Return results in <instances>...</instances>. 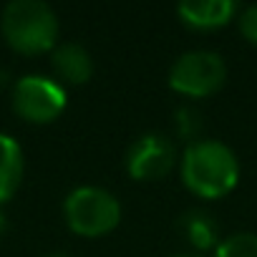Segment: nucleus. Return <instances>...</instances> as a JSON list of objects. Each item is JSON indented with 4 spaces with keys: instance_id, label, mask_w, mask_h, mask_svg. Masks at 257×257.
<instances>
[{
    "instance_id": "f257e3e1",
    "label": "nucleus",
    "mask_w": 257,
    "mask_h": 257,
    "mask_svg": "<svg viewBox=\"0 0 257 257\" xmlns=\"http://www.w3.org/2000/svg\"><path fill=\"white\" fill-rule=\"evenodd\" d=\"M184 184L207 199L227 194L239 179V162L234 152L217 139L192 142L182 157Z\"/></svg>"
},
{
    "instance_id": "f03ea898",
    "label": "nucleus",
    "mask_w": 257,
    "mask_h": 257,
    "mask_svg": "<svg viewBox=\"0 0 257 257\" xmlns=\"http://www.w3.org/2000/svg\"><path fill=\"white\" fill-rule=\"evenodd\" d=\"M3 36L18 53L33 56L56 46L58 18L43 0H13L3 11Z\"/></svg>"
},
{
    "instance_id": "7ed1b4c3",
    "label": "nucleus",
    "mask_w": 257,
    "mask_h": 257,
    "mask_svg": "<svg viewBox=\"0 0 257 257\" xmlns=\"http://www.w3.org/2000/svg\"><path fill=\"white\" fill-rule=\"evenodd\" d=\"M63 214H66V222L73 232L86 234V237H96V234L111 232L118 224L121 204L108 189L86 184V187L73 189L66 197Z\"/></svg>"
},
{
    "instance_id": "20e7f679",
    "label": "nucleus",
    "mask_w": 257,
    "mask_h": 257,
    "mask_svg": "<svg viewBox=\"0 0 257 257\" xmlns=\"http://www.w3.org/2000/svg\"><path fill=\"white\" fill-rule=\"evenodd\" d=\"M227 78V66L214 51H187L169 68V86L184 96H209Z\"/></svg>"
},
{
    "instance_id": "39448f33",
    "label": "nucleus",
    "mask_w": 257,
    "mask_h": 257,
    "mask_svg": "<svg viewBox=\"0 0 257 257\" xmlns=\"http://www.w3.org/2000/svg\"><path fill=\"white\" fill-rule=\"evenodd\" d=\"M13 108L26 121L46 123L53 121L66 108V91L53 78L23 76L13 86Z\"/></svg>"
},
{
    "instance_id": "423d86ee",
    "label": "nucleus",
    "mask_w": 257,
    "mask_h": 257,
    "mask_svg": "<svg viewBox=\"0 0 257 257\" xmlns=\"http://www.w3.org/2000/svg\"><path fill=\"white\" fill-rule=\"evenodd\" d=\"M174 167V144L159 132L142 134L126 152V169L134 179H159Z\"/></svg>"
},
{
    "instance_id": "0eeeda50",
    "label": "nucleus",
    "mask_w": 257,
    "mask_h": 257,
    "mask_svg": "<svg viewBox=\"0 0 257 257\" xmlns=\"http://www.w3.org/2000/svg\"><path fill=\"white\" fill-rule=\"evenodd\" d=\"M51 63H53V71L68 83H86L93 73L91 53L86 51V46L76 41L58 43L51 53Z\"/></svg>"
},
{
    "instance_id": "6e6552de",
    "label": "nucleus",
    "mask_w": 257,
    "mask_h": 257,
    "mask_svg": "<svg viewBox=\"0 0 257 257\" xmlns=\"http://www.w3.org/2000/svg\"><path fill=\"white\" fill-rule=\"evenodd\" d=\"M237 11L234 0H184L177 6L179 18L192 28H217L224 26Z\"/></svg>"
},
{
    "instance_id": "1a4fd4ad",
    "label": "nucleus",
    "mask_w": 257,
    "mask_h": 257,
    "mask_svg": "<svg viewBox=\"0 0 257 257\" xmlns=\"http://www.w3.org/2000/svg\"><path fill=\"white\" fill-rule=\"evenodd\" d=\"M23 179V152L18 142L0 134V202H8Z\"/></svg>"
},
{
    "instance_id": "9d476101",
    "label": "nucleus",
    "mask_w": 257,
    "mask_h": 257,
    "mask_svg": "<svg viewBox=\"0 0 257 257\" xmlns=\"http://www.w3.org/2000/svg\"><path fill=\"white\" fill-rule=\"evenodd\" d=\"M177 227L179 232L187 237L189 244L199 247V249H207L217 242L219 237V229H217V222L204 212V209H187L179 219H177Z\"/></svg>"
},
{
    "instance_id": "9b49d317",
    "label": "nucleus",
    "mask_w": 257,
    "mask_h": 257,
    "mask_svg": "<svg viewBox=\"0 0 257 257\" xmlns=\"http://www.w3.org/2000/svg\"><path fill=\"white\" fill-rule=\"evenodd\" d=\"M214 257H257V234L237 232L222 239L214 249Z\"/></svg>"
},
{
    "instance_id": "f8f14e48",
    "label": "nucleus",
    "mask_w": 257,
    "mask_h": 257,
    "mask_svg": "<svg viewBox=\"0 0 257 257\" xmlns=\"http://www.w3.org/2000/svg\"><path fill=\"white\" fill-rule=\"evenodd\" d=\"M239 31L247 41L257 43V3L247 6L242 13H239Z\"/></svg>"
},
{
    "instance_id": "ddd939ff",
    "label": "nucleus",
    "mask_w": 257,
    "mask_h": 257,
    "mask_svg": "<svg viewBox=\"0 0 257 257\" xmlns=\"http://www.w3.org/2000/svg\"><path fill=\"white\" fill-rule=\"evenodd\" d=\"M3 232H6V214L0 212V234H3Z\"/></svg>"
},
{
    "instance_id": "4468645a",
    "label": "nucleus",
    "mask_w": 257,
    "mask_h": 257,
    "mask_svg": "<svg viewBox=\"0 0 257 257\" xmlns=\"http://www.w3.org/2000/svg\"><path fill=\"white\" fill-rule=\"evenodd\" d=\"M172 257H197V254H187V252H177V254H172Z\"/></svg>"
},
{
    "instance_id": "2eb2a0df",
    "label": "nucleus",
    "mask_w": 257,
    "mask_h": 257,
    "mask_svg": "<svg viewBox=\"0 0 257 257\" xmlns=\"http://www.w3.org/2000/svg\"><path fill=\"white\" fill-rule=\"evenodd\" d=\"M46 257H66L63 252H51V254H46Z\"/></svg>"
}]
</instances>
